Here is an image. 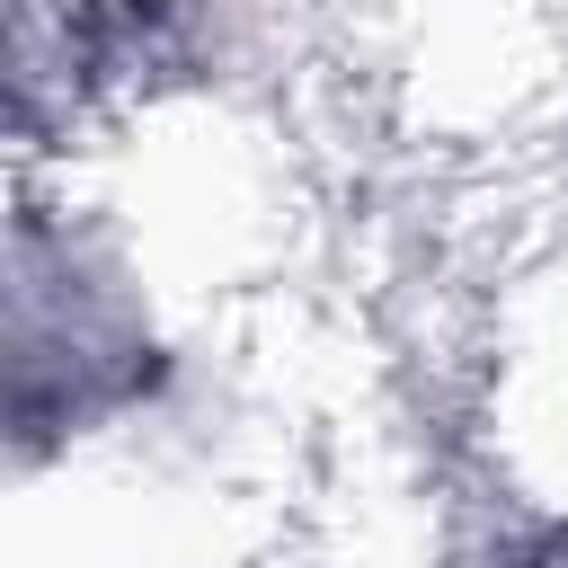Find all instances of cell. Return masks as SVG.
<instances>
[{"label": "cell", "instance_id": "obj_1", "mask_svg": "<svg viewBox=\"0 0 568 568\" xmlns=\"http://www.w3.org/2000/svg\"><path fill=\"white\" fill-rule=\"evenodd\" d=\"M506 568H568V532H541V541H524Z\"/></svg>", "mask_w": 568, "mask_h": 568}]
</instances>
